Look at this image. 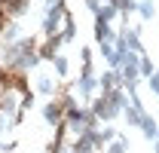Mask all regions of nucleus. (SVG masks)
Segmentation results:
<instances>
[{"label":"nucleus","instance_id":"f257e3e1","mask_svg":"<svg viewBox=\"0 0 159 153\" xmlns=\"http://www.w3.org/2000/svg\"><path fill=\"white\" fill-rule=\"evenodd\" d=\"M37 92L40 95H52V92H55V80H52V76H40L37 80Z\"/></svg>","mask_w":159,"mask_h":153},{"label":"nucleus","instance_id":"f03ea898","mask_svg":"<svg viewBox=\"0 0 159 153\" xmlns=\"http://www.w3.org/2000/svg\"><path fill=\"white\" fill-rule=\"evenodd\" d=\"M150 76H153V92H156V95H159V71H153V74H150Z\"/></svg>","mask_w":159,"mask_h":153}]
</instances>
